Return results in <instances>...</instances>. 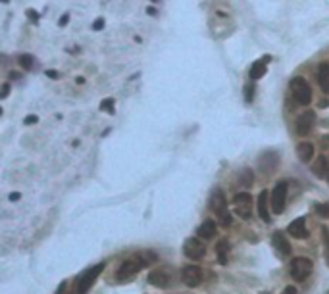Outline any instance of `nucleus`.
Segmentation results:
<instances>
[{
	"instance_id": "f8f14e48",
	"label": "nucleus",
	"mask_w": 329,
	"mask_h": 294,
	"mask_svg": "<svg viewBox=\"0 0 329 294\" xmlns=\"http://www.w3.org/2000/svg\"><path fill=\"white\" fill-rule=\"evenodd\" d=\"M277 162H279V158H277L275 152H264V154L260 156V160H258L260 171H262V173H273V169L277 167Z\"/></svg>"
},
{
	"instance_id": "f3484780",
	"label": "nucleus",
	"mask_w": 329,
	"mask_h": 294,
	"mask_svg": "<svg viewBox=\"0 0 329 294\" xmlns=\"http://www.w3.org/2000/svg\"><path fill=\"white\" fill-rule=\"evenodd\" d=\"M258 215L264 223H272V215L268 208V191H262L258 194Z\"/></svg>"
},
{
	"instance_id": "aec40b11",
	"label": "nucleus",
	"mask_w": 329,
	"mask_h": 294,
	"mask_svg": "<svg viewBox=\"0 0 329 294\" xmlns=\"http://www.w3.org/2000/svg\"><path fill=\"white\" fill-rule=\"evenodd\" d=\"M297 156L300 162H310V160L314 158V144L300 143L297 146Z\"/></svg>"
},
{
	"instance_id": "5701e85b",
	"label": "nucleus",
	"mask_w": 329,
	"mask_h": 294,
	"mask_svg": "<svg viewBox=\"0 0 329 294\" xmlns=\"http://www.w3.org/2000/svg\"><path fill=\"white\" fill-rule=\"evenodd\" d=\"M98 110L108 111L110 116H114V114H116V98H104V100L100 102V106H98Z\"/></svg>"
},
{
	"instance_id": "6ab92c4d",
	"label": "nucleus",
	"mask_w": 329,
	"mask_h": 294,
	"mask_svg": "<svg viewBox=\"0 0 329 294\" xmlns=\"http://www.w3.org/2000/svg\"><path fill=\"white\" fill-rule=\"evenodd\" d=\"M318 83H320V88L329 95V65L327 64H321L318 67Z\"/></svg>"
},
{
	"instance_id": "412c9836",
	"label": "nucleus",
	"mask_w": 329,
	"mask_h": 294,
	"mask_svg": "<svg viewBox=\"0 0 329 294\" xmlns=\"http://www.w3.org/2000/svg\"><path fill=\"white\" fill-rule=\"evenodd\" d=\"M327 160L323 158V156H320V158L314 162L312 166V173L316 175V177H321V179H325V175H327Z\"/></svg>"
},
{
	"instance_id": "7c9ffc66",
	"label": "nucleus",
	"mask_w": 329,
	"mask_h": 294,
	"mask_svg": "<svg viewBox=\"0 0 329 294\" xmlns=\"http://www.w3.org/2000/svg\"><path fill=\"white\" fill-rule=\"evenodd\" d=\"M314 208H316V212H318L320 215L329 217V202L327 204H314Z\"/></svg>"
},
{
	"instance_id": "e433bc0d",
	"label": "nucleus",
	"mask_w": 329,
	"mask_h": 294,
	"mask_svg": "<svg viewBox=\"0 0 329 294\" xmlns=\"http://www.w3.org/2000/svg\"><path fill=\"white\" fill-rule=\"evenodd\" d=\"M19 198H21V192H10V196H8L10 202H17Z\"/></svg>"
},
{
	"instance_id": "7ed1b4c3",
	"label": "nucleus",
	"mask_w": 329,
	"mask_h": 294,
	"mask_svg": "<svg viewBox=\"0 0 329 294\" xmlns=\"http://www.w3.org/2000/svg\"><path fill=\"white\" fill-rule=\"evenodd\" d=\"M143 267H145L143 260L139 258V254H135L133 258L125 260V262H123L120 267H118V271H116V281H120V283H125V281H129V279L135 277L137 273L143 269Z\"/></svg>"
},
{
	"instance_id": "0eeeda50",
	"label": "nucleus",
	"mask_w": 329,
	"mask_h": 294,
	"mask_svg": "<svg viewBox=\"0 0 329 294\" xmlns=\"http://www.w3.org/2000/svg\"><path fill=\"white\" fill-rule=\"evenodd\" d=\"M183 254L187 256L189 260H201L202 256L206 254V244H204V240L196 239V237L187 239L183 244Z\"/></svg>"
},
{
	"instance_id": "6e6552de",
	"label": "nucleus",
	"mask_w": 329,
	"mask_h": 294,
	"mask_svg": "<svg viewBox=\"0 0 329 294\" xmlns=\"http://www.w3.org/2000/svg\"><path fill=\"white\" fill-rule=\"evenodd\" d=\"M285 202H287V183L279 181L272 191V212L273 214H283L285 210Z\"/></svg>"
},
{
	"instance_id": "423d86ee",
	"label": "nucleus",
	"mask_w": 329,
	"mask_h": 294,
	"mask_svg": "<svg viewBox=\"0 0 329 294\" xmlns=\"http://www.w3.org/2000/svg\"><path fill=\"white\" fill-rule=\"evenodd\" d=\"M233 206H235V214L243 217V219H250L252 215V196L249 192H239L233 198Z\"/></svg>"
},
{
	"instance_id": "dca6fc26",
	"label": "nucleus",
	"mask_w": 329,
	"mask_h": 294,
	"mask_svg": "<svg viewBox=\"0 0 329 294\" xmlns=\"http://www.w3.org/2000/svg\"><path fill=\"white\" fill-rule=\"evenodd\" d=\"M291 237H295V239H308V229H306V219L304 217H298L295 221L289 225V229H287Z\"/></svg>"
},
{
	"instance_id": "2f4dec72",
	"label": "nucleus",
	"mask_w": 329,
	"mask_h": 294,
	"mask_svg": "<svg viewBox=\"0 0 329 294\" xmlns=\"http://www.w3.org/2000/svg\"><path fill=\"white\" fill-rule=\"evenodd\" d=\"M70 19H72V12H64L62 16L58 17V25H60V27H65V25L70 24Z\"/></svg>"
},
{
	"instance_id": "bb28decb",
	"label": "nucleus",
	"mask_w": 329,
	"mask_h": 294,
	"mask_svg": "<svg viewBox=\"0 0 329 294\" xmlns=\"http://www.w3.org/2000/svg\"><path fill=\"white\" fill-rule=\"evenodd\" d=\"M321 237H323V252H325V263L329 265V235H327V229H325V227L321 229Z\"/></svg>"
},
{
	"instance_id": "20e7f679",
	"label": "nucleus",
	"mask_w": 329,
	"mask_h": 294,
	"mask_svg": "<svg viewBox=\"0 0 329 294\" xmlns=\"http://www.w3.org/2000/svg\"><path fill=\"white\" fill-rule=\"evenodd\" d=\"M291 277L295 279L297 283H302L306 279L310 277V273H312L314 265H312V260H308V258H293L291 260Z\"/></svg>"
},
{
	"instance_id": "a878e982",
	"label": "nucleus",
	"mask_w": 329,
	"mask_h": 294,
	"mask_svg": "<svg viewBox=\"0 0 329 294\" xmlns=\"http://www.w3.org/2000/svg\"><path fill=\"white\" fill-rule=\"evenodd\" d=\"M254 95H256V85L254 83H249L247 87H245V102L250 104L254 100Z\"/></svg>"
},
{
	"instance_id": "f03ea898",
	"label": "nucleus",
	"mask_w": 329,
	"mask_h": 294,
	"mask_svg": "<svg viewBox=\"0 0 329 294\" xmlns=\"http://www.w3.org/2000/svg\"><path fill=\"white\" fill-rule=\"evenodd\" d=\"M210 208L216 212L217 219L224 223V225H231V214H229V208H227V200H225V194L224 191H216L212 192L210 196Z\"/></svg>"
},
{
	"instance_id": "a211bd4d",
	"label": "nucleus",
	"mask_w": 329,
	"mask_h": 294,
	"mask_svg": "<svg viewBox=\"0 0 329 294\" xmlns=\"http://www.w3.org/2000/svg\"><path fill=\"white\" fill-rule=\"evenodd\" d=\"M216 233H217V227H216V223L212 221V219H206V221L202 223L201 227L196 229V235L201 237V239H214L216 237Z\"/></svg>"
},
{
	"instance_id": "c03bdc74",
	"label": "nucleus",
	"mask_w": 329,
	"mask_h": 294,
	"mask_svg": "<svg viewBox=\"0 0 329 294\" xmlns=\"http://www.w3.org/2000/svg\"><path fill=\"white\" fill-rule=\"evenodd\" d=\"M0 4H10V0H0Z\"/></svg>"
},
{
	"instance_id": "49530a36",
	"label": "nucleus",
	"mask_w": 329,
	"mask_h": 294,
	"mask_svg": "<svg viewBox=\"0 0 329 294\" xmlns=\"http://www.w3.org/2000/svg\"><path fill=\"white\" fill-rule=\"evenodd\" d=\"M2 114H4V110H2V108H0V116H2Z\"/></svg>"
},
{
	"instance_id": "c756f323",
	"label": "nucleus",
	"mask_w": 329,
	"mask_h": 294,
	"mask_svg": "<svg viewBox=\"0 0 329 294\" xmlns=\"http://www.w3.org/2000/svg\"><path fill=\"white\" fill-rule=\"evenodd\" d=\"M104 27H106V19H104V17H97V19L93 21V25H91V29H93V31H102Z\"/></svg>"
},
{
	"instance_id": "9d476101",
	"label": "nucleus",
	"mask_w": 329,
	"mask_h": 294,
	"mask_svg": "<svg viewBox=\"0 0 329 294\" xmlns=\"http://www.w3.org/2000/svg\"><path fill=\"white\" fill-rule=\"evenodd\" d=\"M202 279H204V275H202V269L199 265H185L181 269V281L191 288L201 285Z\"/></svg>"
},
{
	"instance_id": "58836bf2",
	"label": "nucleus",
	"mask_w": 329,
	"mask_h": 294,
	"mask_svg": "<svg viewBox=\"0 0 329 294\" xmlns=\"http://www.w3.org/2000/svg\"><path fill=\"white\" fill-rule=\"evenodd\" d=\"M283 294H297V288H295V286H287V288L283 290Z\"/></svg>"
},
{
	"instance_id": "9b49d317",
	"label": "nucleus",
	"mask_w": 329,
	"mask_h": 294,
	"mask_svg": "<svg viewBox=\"0 0 329 294\" xmlns=\"http://www.w3.org/2000/svg\"><path fill=\"white\" fill-rule=\"evenodd\" d=\"M272 244H273V248H275V252L279 256H289L291 254V244H289V240L285 239V235L281 233V231H275L272 235Z\"/></svg>"
},
{
	"instance_id": "cd10ccee",
	"label": "nucleus",
	"mask_w": 329,
	"mask_h": 294,
	"mask_svg": "<svg viewBox=\"0 0 329 294\" xmlns=\"http://www.w3.org/2000/svg\"><path fill=\"white\" fill-rule=\"evenodd\" d=\"M10 93H12V83H10V81H6V83H2V85H0V100L8 98Z\"/></svg>"
},
{
	"instance_id": "4be33fe9",
	"label": "nucleus",
	"mask_w": 329,
	"mask_h": 294,
	"mask_svg": "<svg viewBox=\"0 0 329 294\" xmlns=\"http://www.w3.org/2000/svg\"><path fill=\"white\" fill-rule=\"evenodd\" d=\"M227 252H229V242H227V240L217 242L216 254H217V262L222 263V265H225V263H227Z\"/></svg>"
},
{
	"instance_id": "37998d69",
	"label": "nucleus",
	"mask_w": 329,
	"mask_h": 294,
	"mask_svg": "<svg viewBox=\"0 0 329 294\" xmlns=\"http://www.w3.org/2000/svg\"><path fill=\"white\" fill-rule=\"evenodd\" d=\"M75 83H77V85H83V83H85V77H75Z\"/></svg>"
},
{
	"instance_id": "39448f33",
	"label": "nucleus",
	"mask_w": 329,
	"mask_h": 294,
	"mask_svg": "<svg viewBox=\"0 0 329 294\" xmlns=\"http://www.w3.org/2000/svg\"><path fill=\"white\" fill-rule=\"evenodd\" d=\"M291 91H293V96H295V100L298 104L306 106V104L312 102V88L302 77H295L291 81Z\"/></svg>"
},
{
	"instance_id": "2eb2a0df",
	"label": "nucleus",
	"mask_w": 329,
	"mask_h": 294,
	"mask_svg": "<svg viewBox=\"0 0 329 294\" xmlns=\"http://www.w3.org/2000/svg\"><path fill=\"white\" fill-rule=\"evenodd\" d=\"M268 62H270V56H264V58H260V60H256L254 64L250 65V70H249L250 79L252 81L262 79L266 75V72H268Z\"/></svg>"
},
{
	"instance_id": "72a5a7b5",
	"label": "nucleus",
	"mask_w": 329,
	"mask_h": 294,
	"mask_svg": "<svg viewBox=\"0 0 329 294\" xmlns=\"http://www.w3.org/2000/svg\"><path fill=\"white\" fill-rule=\"evenodd\" d=\"M37 123H39V116H35V114L24 118V125H37Z\"/></svg>"
},
{
	"instance_id": "a18cd8bd",
	"label": "nucleus",
	"mask_w": 329,
	"mask_h": 294,
	"mask_svg": "<svg viewBox=\"0 0 329 294\" xmlns=\"http://www.w3.org/2000/svg\"><path fill=\"white\" fill-rule=\"evenodd\" d=\"M325 179H327V183H329V169H327V175H325Z\"/></svg>"
},
{
	"instance_id": "1a4fd4ad",
	"label": "nucleus",
	"mask_w": 329,
	"mask_h": 294,
	"mask_svg": "<svg viewBox=\"0 0 329 294\" xmlns=\"http://www.w3.org/2000/svg\"><path fill=\"white\" fill-rule=\"evenodd\" d=\"M173 281V273L169 267H162V269H152L148 273V283L152 286H158V288H166V286L171 285Z\"/></svg>"
},
{
	"instance_id": "473e14b6",
	"label": "nucleus",
	"mask_w": 329,
	"mask_h": 294,
	"mask_svg": "<svg viewBox=\"0 0 329 294\" xmlns=\"http://www.w3.org/2000/svg\"><path fill=\"white\" fill-rule=\"evenodd\" d=\"M45 75H47L49 79H52V81H58L60 77H62V73L58 72V70H45Z\"/></svg>"
},
{
	"instance_id": "79ce46f5",
	"label": "nucleus",
	"mask_w": 329,
	"mask_h": 294,
	"mask_svg": "<svg viewBox=\"0 0 329 294\" xmlns=\"http://www.w3.org/2000/svg\"><path fill=\"white\" fill-rule=\"evenodd\" d=\"M318 106H320V108H327V106H329V100H325V98H323V100H321V102L318 104Z\"/></svg>"
},
{
	"instance_id": "b1692460",
	"label": "nucleus",
	"mask_w": 329,
	"mask_h": 294,
	"mask_svg": "<svg viewBox=\"0 0 329 294\" xmlns=\"http://www.w3.org/2000/svg\"><path fill=\"white\" fill-rule=\"evenodd\" d=\"M139 258L143 260V263H145V267H146V265H150V263H154L156 260H158V256L154 254L152 250H146V252H139Z\"/></svg>"
},
{
	"instance_id": "c9c22d12",
	"label": "nucleus",
	"mask_w": 329,
	"mask_h": 294,
	"mask_svg": "<svg viewBox=\"0 0 329 294\" xmlns=\"http://www.w3.org/2000/svg\"><path fill=\"white\" fill-rule=\"evenodd\" d=\"M10 64H12V60H10L6 54H2V52H0V65H10Z\"/></svg>"
},
{
	"instance_id": "a19ab883",
	"label": "nucleus",
	"mask_w": 329,
	"mask_h": 294,
	"mask_svg": "<svg viewBox=\"0 0 329 294\" xmlns=\"http://www.w3.org/2000/svg\"><path fill=\"white\" fill-rule=\"evenodd\" d=\"M146 12H148L150 16H156V14H158V10L154 8V6H148V8H146Z\"/></svg>"
},
{
	"instance_id": "ddd939ff",
	"label": "nucleus",
	"mask_w": 329,
	"mask_h": 294,
	"mask_svg": "<svg viewBox=\"0 0 329 294\" xmlns=\"http://www.w3.org/2000/svg\"><path fill=\"white\" fill-rule=\"evenodd\" d=\"M16 62L24 72H37V70L40 67L39 60H37L33 54H29V52H21V54H17Z\"/></svg>"
},
{
	"instance_id": "393cba45",
	"label": "nucleus",
	"mask_w": 329,
	"mask_h": 294,
	"mask_svg": "<svg viewBox=\"0 0 329 294\" xmlns=\"http://www.w3.org/2000/svg\"><path fill=\"white\" fill-rule=\"evenodd\" d=\"M239 181H241L245 187H250V185L254 183V173H252V169H243Z\"/></svg>"
},
{
	"instance_id": "ea45409f",
	"label": "nucleus",
	"mask_w": 329,
	"mask_h": 294,
	"mask_svg": "<svg viewBox=\"0 0 329 294\" xmlns=\"http://www.w3.org/2000/svg\"><path fill=\"white\" fill-rule=\"evenodd\" d=\"M321 144H323L325 148H329V135H323V137H321Z\"/></svg>"
},
{
	"instance_id": "4c0bfd02",
	"label": "nucleus",
	"mask_w": 329,
	"mask_h": 294,
	"mask_svg": "<svg viewBox=\"0 0 329 294\" xmlns=\"http://www.w3.org/2000/svg\"><path fill=\"white\" fill-rule=\"evenodd\" d=\"M65 288H68V283H65V281H64V283L60 285V288H58V290H56V294H65Z\"/></svg>"
},
{
	"instance_id": "c85d7f7f",
	"label": "nucleus",
	"mask_w": 329,
	"mask_h": 294,
	"mask_svg": "<svg viewBox=\"0 0 329 294\" xmlns=\"http://www.w3.org/2000/svg\"><path fill=\"white\" fill-rule=\"evenodd\" d=\"M25 16H27V19L31 21L33 25H39V21H40V14H37L33 8H29V10H25Z\"/></svg>"
},
{
	"instance_id": "4468645a",
	"label": "nucleus",
	"mask_w": 329,
	"mask_h": 294,
	"mask_svg": "<svg viewBox=\"0 0 329 294\" xmlns=\"http://www.w3.org/2000/svg\"><path fill=\"white\" fill-rule=\"evenodd\" d=\"M314 121H316V116H314V111H304V114H300L297 120V133L298 135H308L310 133V129H312Z\"/></svg>"
},
{
	"instance_id": "f257e3e1",
	"label": "nucleus",
	"mask_w": 329,
	"mask_h": 294,
	"mask_svg": "<svg viewBox=\"0 0 329 294\" xmlns=\"http://www.w3.org/2000/svg\"><path fill=\"white\" fill-rule=\"evenodd\" d=\"M106 267L104 262L97 263V265H93V267H89L81 273L79 277L75 279V294H87L91 290V286L95 285V281L98 279V275L102 273V269Z\"/></svg>"
},
{
	"instance_id": "f704fd0d",
	"label": "nucleus",
	"mask_w": 329,
	"mask_h": 294,
	"mask_svg": "<svg viewBox=\"0 0 329 294\" xmlns=\"http://www.w3.org/2000/svg\"><path fill=\"white\" fill-rule=\"evenodd\" d=\"M8 77H10V81H21L24 79V75H21L19 72H10Z\"/></svg>"
}]
</instances>
